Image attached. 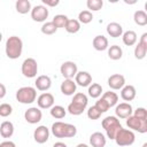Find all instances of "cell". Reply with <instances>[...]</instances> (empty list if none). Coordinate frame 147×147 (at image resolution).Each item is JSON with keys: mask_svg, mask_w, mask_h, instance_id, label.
I'll return each instance as SVG.
<instances>
[{"mask_svg": "<svg viewBox=\"0 0 147 147\" xmlns=\"http://www.w3.org/2000/svg\"><path fill=\"white\" fill-rule=\"evenodd\" d=\"M51 132L55 138H72L77 134V127L74 124L59 121L52 124Z\"/></svg>", "mask_w": 147, "mask_h": 147, "instance_id": "6da1fadb", "label": "cell"}, {"mask_svg": "<svg viewBox=\"0 0 147 147\" xmlns=\"http://www.w3.org/2000/svg\"><path fill=\"white\" fill-rule=\"evenodd\" d=\"M5 52L8 59L16 60L22 55L23 52V41L17 36H11L6 40Z\"/></svg>", "mask_w": 147, "mask_h": 147, "instance_id": "7a4b0ae2", "label": "cell"}, {"mask_svg": "<svg viewBox=\"0 0 147 147\" xmlns=\"http://www.w3.org/2000/svg\"><path fill=\"white\" fill-rule=\"evenodd\" d=\"M16 100L23 105H31L37 100V90L32 86H23L16 91Z\"/></svg>", "mask_w": 147, "mask_h": 147, "instance_id": "3957f363", "label": "cell"}, {"mask_svg": "<svg viewBox=\"0 0 147 147\" xmlns=\"http://www.w3.org/2000/svg\"><path fill=\"white\" fill-rule=\"evenodd\" d=\"M102 127L106 131V134L109 139L114 140L116 133L118 132V130L122 129V124L119 123V119L116 116H107L102 119L101 122Z\"/></svg>", "mask_w": 147, "mask_h": 147, "instance_id": "277c9868", "label": "cell"}, {"mask_svg": "<svg viewBox=\"0 0 147 147\" xmlns=\"http://www.w3.org/2000/svg\"><path fill=\"white\" fill-rule=\"evenodd\" d=\"M114 140H115V142H116L119 147L131 146V145L136 141V134H134L133 131L122 127V129L118 130V132L116 133Z\"/></svg>", "mask_w": 147, "mask_h": 147, "instance_id": "5b68a950", "label": "cell"}, {"mask_svg": "<svg viewBox=\"0 0 147 147\" xmlns=\"http://www.w3.org/2000/svg\"><path fill=\"white\" fill-rule=\"evenodd\" d=\"M22 75L26 78H34L38 74V64L37 61L32 57H28L22 62L21 67Z\"/></svg>", "mask_w": 147, "mask_h": 147, "instance_id": "8992f818", "label": "cell"}, {"mask_svg": "<svg viewBox=\"0 0 147 147\" xmlns=\"http://www.w3.org/2000/svg\"><path fill=\"white\" fill-rule=\"evenodd\" d=\"M125 123L127 127L131 131H138L139 133H146L147 132V119H140L133 115L125 118Z\"/></svg>", "mask_w": 147, "mask_h": 147, "instance_id": "52a82bcc", "label": "cell"}, {"mask_svg": "<svg viewBox=\"0 0 147 147\" xmlns=\"http://www.w3.org/2000/svg\"><path fill=\"white\" fill-rule=\"evenodd\" d=\"M60 72L64 77V79H72L78 72L77 64L74 61H65L60 67Z\"/></svg>", "mask_w": 147, "mask_h": 147, "instance_id": "ba28073f", "label": "cell"}, {"mask_svg": "<svg viewBox=\"0 0 147 147\" xmlns=\"http://www.w3.org/2000/svg\"><path fill=\"white\" fill-rule=\"evenodd\" d=\"M31 18L34 22H45L49 15V10L44 5H37L31 9Z\"/></svg>", "mask_w": 147, "mask_h": 147, "instance_id": "9c48e42d", "label": "cell"}, {"mask_svg": "<svg viewBox=\"0 0 147 147\" xmlns=\"http://www.w3.org/2000/svg\"><path fill=\"white\" fill-rule=\"evenodd\" d=\"M42 113L38 107H30L24 113V119L30 124H37L41 121Z\"/></svg>", "mask_w": 147, "mask_h": 147, "instance_id": "30bf717a", "label": "cell"}, {"mask_svg": "<svg viewBox=\"0 0 147 147\" xmlns=\"http://www.w3.org/2000/svg\"><path fill=\"white\" fill-rule=\"evenodd\" d=\"M54 95L49 92H44L37 98V105L39 109H51L54 106Z\"/></svg>", "mask_w": 147, "mask_h": 147, "instance_id": "8fae6325", "label": "cell"}, {"mask_svg": "<svg viewBox=\"0 0 147 147\" xmlns=\"http://www.w3.org/2000/svg\"><path fill=\"white\" fill-rule=\"evenodd\" d=\"M133 114V108L129 102H121L115 106V115L117 118H127Z\"/></svg>", "mask_w": 147, "mask_h": 147, "instance_id": "7c38bea8", "label": "cell"}, {"mask_svg": "<svg viewBox=\"0 0 147 147\" xmlns=\"http://www.w3.org/2000/svg\"><path fill=\"white\" fill-rule=\"evenodd\" d=\"M49 129L46 125H39L33 131V139L38 144H45L49 139Z\"/></svg>", "mask_w": 147, "mask_h": 147, "instance_id": "4fadbf2b", "label": "cell"}, {"mask_svg": "<svg viewBox=\"0 0 147 147\" xmlns=\"http://www.w3.org/2000/svg\"><path fill=\"white\" fill-rule=\"evenodd\" d=\"M125 85V77L121 74H114L108 78V86L111 90H121Z\"/></svg>", "mask_w": 147, "mask_h": 147, "instance_id": "5bb4252c", "label": "cell"}, {"mask_svg": "<svg viewBox=\"0 0 147 147\" xmlns=\"http://www.w3.org/2000/svg\"><path fill=\"white\" fill-rule=\"evenodd\" d=\"M34 88L41 92H46L51 88L52 86V79L47 76V75H40L37 77L36 82H34Z\"/></svg>", "mask_w": 147, "mask_h": 147, "instance_id": "9a60e30c", "label": "cell"}, {"mask_svg": "<svg viewBox=\"0 0 147 147\" xmlns=\"http://www.w3.org/2000/svg\"><path fill=\"white\" fill-rule=\"evenodd\" d=\"M75 83L82 87H88L92 84V76L87 71H78L75 76Z\"/></svg>", "mask_w": 147, "mask_h": 147, "instance_id": "2e32d148", "label": "cell"}, {"mask_svg": "<svg viewBox=\"0 0 147 147\" xmlns=\"http://www.w3.org/2000/svg\"><path fill=\"white\" fill-rule=\"evenodd\" d=\"M60 90L62 92V94L64 95H74L76 93V90H77V85L75 83L74 79H64L62 83H61V86H60Z\"/></svg>", "mask_w": 147, "mask_h": 147, "instance_id": "e0dca14e", "label": "cell"}, {"mask_svg": "<svg viewBox=\"0 0 147 147\" xmlns=\"http://www.w3.org/2000/svg\"><path fill=\"white\" fill-rule=\"evenodd\" d=\"M92 45H93V48L95 51H99V52H102V51H106L108 49L109 47V44H108V39L102 36V34H98L93 38V41H92Z\"/></svg>", "mask_w": 147, "mask_h": 147, "instance_id": "ac0fdd59", "label": "cell"}, {"mask_svg": "<svg viewBox=\"0 0 147 147\" xmlns=\"http://www.w3.org/2000/svg\"><path fill=\"white\" fill-rule=\"evenodd\" d=\"M107 144V139L103 133L94 132L90 136V145L92 147H105Z\"/></svg>", "mask_w": 147, "mask_h": 147, "instance_id": "d6986e66", "label": "cell"}, {"mask_svg": "<svg viewBox=\"0 0 147 147\" xmlns=\"http://www.w3.org/2000/svg\"><path fill=\"white\" fill-rule=\"evenodd\" d=\"M106 31H107L108 36H110L111 38H118V37H122V34H123V28L117 22H110L107 25Z\"/></svg>", "mask_w": 147, "mask_h": 147, "instance_id": "ffe728a7", "label": "cell"}, {"mask_svg": "<svg viewBox=\"0 0 147 147\" xmlns=\"http://www.w3.org/2000/svg\"><path fill=\"white\" fill-rule=\"evenodd\" d=\"M137 95V91L136 87L133 85H124L121 88V98L124 101H132Z\"/></svg>", "mask_w": 147, "mask_h": 147, "instance_id": "44dd1931", "label": "cell"}, {"mask_svg": "<svg viewBox=\"0 0 147 147\" xmlns=\"http://www.w3.org/2000/svg\"><path fill=\"white\" fill-rule=\"evenodd\" d=\"M14 124L9 121H5L0 124V136L2 138H10L13 134H14Z\"/></svg>", "mask_w": 147, "mask_h": 147, "instance_id": "7402d4cb", "label": "cell"}, {"mask_svg": "<svg viewBox=\"0 0 147 147\" xmlns=\"http://www.w3.org/2000/svg\"><path fill=\"white\" fill-rule=\"evenodd\" d=\"M122 40H123V44L126 45V46H133L137 44V40H138V37H137V33L132 30H127L125 32H123L122 34Z\"/></svg>", "mask_w": 147, "mask_h": 147, "instance_id": "603a6c76", "label": "cell"}, {"mask_svg": "<svg viewBox=\"0 0 147 147\" xmlns=\"http://www.w3.org/2000/svg\"><path fill=\"white\" fill-rule=\"evenodd\" d=\"M15 9L18 14H28L29 11H31L32 7H31V2L29 0H17L15 2Z\"/></svg>", "mask_w": 147, "mask_h": 147, "instance_id": "cb8c5ba5", "label": "cell"}, {"mask_svg": "<svg viewBox=\"0 0 147 147\" xmlns=\"http://www.w3.org/2000/svg\"><path fill=\"white\" fill-rule=\"evenodd\" d=\"M108 56H109V59H111L114 61H117V60L122 59L123 49L118 45H111L110 47H108Z\"/></svg>", "mask_w": 147, "mask_h": 147, "instance_id": "d4e9b609", "label": "cell"}, {"mask_svg": "<svg viewBox=\"0 0 147 147\" xmlns=\"http://www.w3.org/2000/svg\"><path fill=\"white\" fill-rule=\"evenodd\" d=\"M102 99L108 103L109 108L115 107V106L117 105V102H118V95H117V93H115V92H113V91L105 92V93L102 94Z\"/></svg>", "mask_w": 147, "mask_h": 147, "instance_id": "484cf974", "label": "cell"}, {"mask_svg": "<svg viewBox=\"0 0 147 147\" xmlns=\"http://www.w3.org/2000/svg\"><path fill=\"white\" fill-rule=\"evenodd\" d=\"M133 21L137 25L145 26L147 24V14L145 10H136L133 14Z\"/></svg>", "mask_w": 147, "mask_h": 147, "instance_id": "4316f807", "label": "cell"}, {"mask_svg": "<svg viewBox=\"0 0 147 147\" xmlns=\"http://www.w3.org/2000/svg\"><path fill=\"white\" fill-rule=\"evenodd\" d=\"M49 113H51V116L54 117V118H56V119H62V118H64L65 115H67V110L64 109V107L59 106V105L53 106V107L51 108Z\"/></svg>", "mask_w": 147, "mask_h": 147, "instance_id": "83f0119b", "label": "cell"}, {"mask_svg": "<svg viewBox=\"0 0 147 147\" xmlns=\"http://www.w3.org/2000/svg\"><path fill=\"white\" fill-rule=\"evenodd\" d=\"M64 29L68 33H77L80 30V23L77 20H68V22L64 25Z\"/></svg>", "mask_w": 147, "mask_h": 147, "instance_id": "f1b7e54d", "label": "cell"}, {"mask_svg": "<svg viewBox=\"0 0 147 147\" xmlns=\"http://www.w3.org/2000/svg\"><path fill=\"white\" fill-rule=\"evenodd\" d=\"M87 93L91 98L93 99H98L101 93H102V86L98 83H92L90 86H88V90H87Z\"/></svg>", "mask_w": 147, "mask_h": 147, "instance_id": "f546056e", "label": "cell"}, {"mask_svg": "<svg viewBox=\"0 0 147 147\" xmlns=\"http://www.w3.org/2000/svg\"><path fill=\"white\" fill-rule=\"evenodd\" d=\"M134 57L137 60H142L146 57V54H147V46L146 45H142L140 42H138L134 47Z\"/></svg>", "mask_w": 147, "mask_h": 147, "instance_id": "4dcf8cb0", "label": "cell"}, {"mask_svg": "<svg viewBox=\"0 0 147 147\" xmlns=\"http://www.w3.org/2000/svg\"><path fill=\"white\" fill-rule=\"evenodd\" d=\"M71 102L74 103H77V105H80L83 107H87V103H88V99H87V95L82 93V92H78V93H75L74 94V98L71 100Z\"/></svg>", "mask_w": 147, "mask_h": 147, "instance_id": "1f68e13d", "label": "cell"}, {"mask_svg": "<svg viewBox=\"0 0 147 147\" xmlns=\"http://www.w3.org/2000/svg\"><path fill=\"white\" fill-rule=\"evenodd\" d=\"M85 109H86L85 107H83V106H80V105H77V103H74V102H70V103L68 105V108H67L68 113L71 114V115H74V116L82 115Z\"/></svg>", "mask_w": 147, "mask_h": 147, "instance_id": "d6a6232c", "label": "cell"}, {"mask_svg": "<svg viewBox=\"0 0 147 147\" xmlns=\"http://www.w3.org/2000/svg\"><path fill=\"white\" fill-rule=\"evenodd\" d=\"M80 24H88L93 21V14L88 10H82L78 14V20H77Z\"/></svg>", "mask_w": 147, "mask_h": 147, "instance_id": "836d02e7", "label": "cell"}, {"mask_svg": "<svg viewBox=\"0 0 147 147\" xmlns=\"http://www.w3.org/2000/svg\"><path fill=\"white\" fill-rule=\"evenodd\" d=\"M86 6L88 11H99L103 7V1L102 0H87Z\"/></svg>", "mask_w": 147, "mask_h": 147, "instance_id": "e575fe53", "label": "cell"}, {"mask_svg": "<svg viewBox=\"0 0 147 147\" xmlns=\"http://www.w3.org/2000/svg\"><path fill=\"white\" fill-rule=\"evenodd\" d=\"M68 16L67 15H63V14H57V15H55L54 16V18H53V24L59 29V28H64V25H65V23L68 22Z\"/></svg>", "mask_w": 147, "mask_h": 147, "instance_id": "d590c367", "label": "cell"}, {"mask_svg": "<svg viewBox=\"0 0 147 147\" xmlns=\"http://www.w3.org/2000/svg\"><path fill=\"white\" fill-rule=\"evenodd\" d=\"M40 30H41V32L44 34H48L49 36V34H54L57 31V28L53 24V22H46V23H44L41 25Z\"/></svg>", "mask_w": 147, "mask_h": 147, "instance_id": "8d00e7d4", "label": "cell"}, {"mask_svg": "<svg viewBox=\"0 0 147 147\" xmlns=\"http://www.w3.org/2000/svg\"><path fill=\"white\" fill-rule=\"evenodd\" d=\"M13 113V107L9 103H1L0 105V117H8Z\"/></svg>", "mask_w": 147, "mask_h": 147, "instance_id": "74e56055", "label": "cell"}, {"mask_svg": "<svg viewBox=\"0 0 147 147\" xmlns=\"http://www.w3.org/2000/svg\"><path fill=\"white\" fill-rule=\"evenodd\" d=\"M87 117L90 119H92V121H95V119H99L101 117V113L94 106H92V107H90L87 109Z\"/></svg>", "mask_w": 147, "mask_h": 147, "instance_id": "f35d334b", "label": "cell"}, {"mask_svg": "<svg viewBox=\"0 0 147 147\" xmlns=\"http://www.w3.org/2000/svg\"><path fill=\"white\" fill-rule=\"evenodd\" d=\"M94 107L101 113V114H103V113H106V111H108V109H109V106H108V103L101 98V99H99L96 102H95V105H94Z\"/></svg>", "mask_w": 147, "mask_h": 147, "instance_id": "ab89813d", "label": "cell"}, {"mask_svg": "<svg viewBox=\"0 0 147 147\" xmlns=\"http://www.w3.org/2000/svg\"><path fill=\"white\" fill-rule=\"evenodd\" d=\"M133 116L140 118V119H147V110L144 107H139L136 110H133Z\"/></svg>", "mask_w": 147, "mask_h": 147, "instance_id": "60d3db41", "label": "cell"}, {"mask_svg": "<svg viewBox=\"0 0 147 147\" xmlns=\"http://www.w3.org/2000/svg\"><path fill=\"white\" fill-rule=\"evenodd\" d=\"M60 3L59 0H42V5L45 7H56L57 5Z\"/></svg>", "mask_w": 147, "mask_h": 147, "instance_id": "b9f144b4", "label": "cell"}, {"mask_svg": "<svg viewBox=\"0 0 147 147\" xmlns=\"http://www.w3.org/2000/svg\"><path fill=\"white\" fill-rule=\"evenodd\" d=\"M0 147H16L15 142L10 141V140H5L2 142H0Z\"/></svg>", "mask_w": 147, "mask_h": 147, "instance_id": "7bdbcfd3", "label": "cell"}, {"mask_svg": "<svg viewBox=\"0 0 147 147\" xmlns=\"http://www.w3.org/2000/svg\"><path fill=\"white\" fill-rule=\"evenodd\" d=\"M6 93H7V90H6V86L3 84L0 83V99H3L6 96Z\"/></svg>", "mask_w": 147, "mask_h": 147, "instance_id": "ee69618b", "label": "cell"}, {"mask_svg": "<svg viewBox=\"0 0 147 147\" xmlns=\"http://www.w3.org/2000/svg\"><path fill=\"white\" fill-rule=\"evenodd\" d=\"M138 42H140V44H142V45H146V46H147V32H145V33H142V34H141L140 40H139Z\"/></svg>", "mask_w": 147, "mask_h": 147, "instance_id": "f6af8a7d", "label": "cell"}, {"mask_svg": "<svg viewBox=\"0 0 147 147\" xmlns=\"http://www.w3.org/2000/svg\"><path fill=\"white\" fill-rule=\"evenodd\" d=\"M53 147H68V146L64 142H62V141H57V142H55L53 145Z\"/></svg>", "mask_w": 147, "mask_h": 147, "instance_id": "bcb514c9", "label": "cell"}, {"mask_svg": "<svg viewBox=\"0 0 147 147\" xmlns=\"http://www.w3.org/2000/svg\"><path fill=\"white\" fill-rule=\"evenodd\" d=\"M76 147H88V146H87L86 144H78Z\"/></svg>", "mask_w": 147, "mask_h": 147, "instance_id": "7dc6e473", "label": "cell"}, {"mask_svg": "<svg viewBox=\"0 0 147 147\" xmlns=\"http://www.w3.org/2000/svg\"><path fill=\"white\" fill-rule=\"evenodd\" d=\"M1 40H2V33L0 32V42H1Z\"/></svg>", "mask_w": 147, "mask_h": 147, "instance_id": "c3c4849f", "label": "cell"}, {"mask_svg": "<svg viewBox=\"0 0 147 147\" xmlns=\"http://www.w3.org/2000/svg\"><path fill=\"white\" fill-rule=\"evenodd\" d=\"M142 147H147V142H145V144L142 145Z\"/></svg>", "mask_w": 147, "mask_h": 147, "instance_id": "681fc988", "label": "cell"}]
</instances>
